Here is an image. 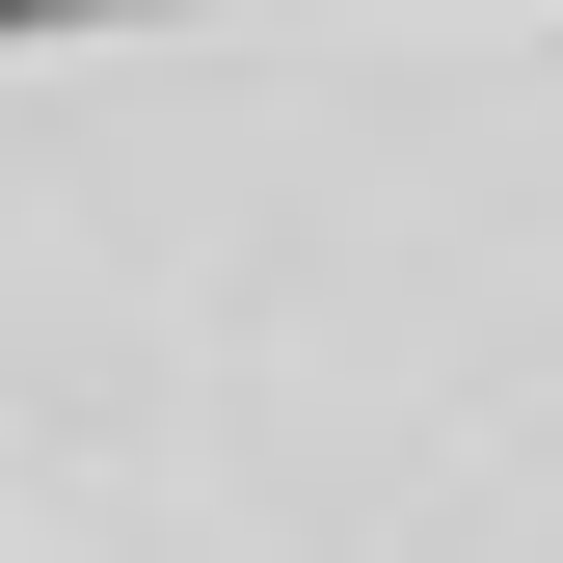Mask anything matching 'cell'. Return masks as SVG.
Wrapping results in <instances>:
<instances>
[{
  "instance_id": "1",
  "label": "cell",
  "mask_w": 563,
  "mask_h": 563,
  "mask_svg": "<svg viewBox=\"0 0 563 563\" xmlns=\"http://www.w3.org/2000/svg\"><path fill=\"white\" fill-rule=\"evenodd\" d=\"M0 563H563V0H0Z\"/></svg>"
}]
</instances>
